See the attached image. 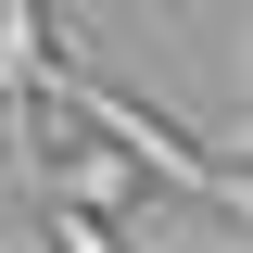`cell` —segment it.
<instances>
[{
  "label": "cell",
  "mask_w": 253,
  "mask_h": 253,
  "mask_svg": "<svg viewBox=\"0 0 253 253\" xmlns=\"http://www.w3.org/2000/svg\"><path fill=\"white\" fill-rule=\"evenodd\" d=\"M38 101H63L76 126H101V139H114V152L139 165V190H177V203H215V228H228V241L253 228V190H241V165H228V152H203V139H177L165 114H139V101H126L114 76H89V51H76V38L51 51Z\"/></svg>",
  "instance_id": "cell-1"
},
{
  "label": "cell",
  "mask_w": 253,
  "mask_h": 253,
  "mask_svg": "<svg viewBox=\"0 0 253 253\" xmlns=\"http://www.w3.org/2000/svg\"><path fill=\"white\" fill-rule=\"evenodd\" d=\"M38 76H51V0H0V139H13V165L38 139Z\"/></svg>",
  "instance_id": "cell-2"
},
{
  "label": "cell",
  "mask_w": 253,
  "mask_h": 253,
  "mask_svg": "<svg viewBox=\"0 0 253 253\" xmlns=\"http://www.w3.org/2000/svg\"><path fill=\"white\" fill-rule=\"evenodd\" d=\"M152 13H165V26H177V0H152Z\"/></svg>",
  "instance_id": "cell-3"
}]
</instances>
